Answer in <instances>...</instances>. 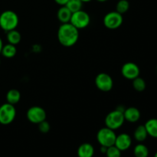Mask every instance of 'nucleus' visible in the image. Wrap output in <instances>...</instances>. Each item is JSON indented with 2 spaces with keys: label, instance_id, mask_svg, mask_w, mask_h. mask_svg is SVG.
Masks as SVG:
<instances>
[{
  "label": "nucleus",
  "instance_id": "1",
  "mask_svg": "<svg viewBox=\"0 0 157 157\" xmlns=\"http://www.w3.org/2000/svg\"><path fill=\"white\" fill-rule=\"evenodd\" d=\"M58 39L61 45L71 47L75 45L79 38V30L70 22L61 24L58 30Z\"/></svg>",
  "mask_w": 157,
  "mask_h": 157
},
{
  "label": "nucleus",
  "instance_id": "2",
  "mask_svg": "<svg viewBox=\"0 0 157 157\" xmlns=\"http://www.w3.org/2000/svg\"><path fill=\"white\" fill-rule=\"evenodd\" d=\"M18 21V15L14 11H4L0 15V28L6 32L16 29Z\"/></svg>",
  "mask_w": 157,
  "mask_h": 157
},
{
  "label": "nucleus",
  "instance_id": "3",
  "mask_svg": "<svg viewBox=\"0 0 157 157\" xmlns=\"http://www.w3.org/2000/svg\"><path fill=\"white\" fill-rule=\"evenodd\" d=\"M125 119L124 116V111L115 109L110 112L105 117V125L111 130H117L124 124Z\"/></svg>",
  "mask_w": 157,
  "mask_h": 157
},
{
  "label": "nucleus",
  "instance_id": "4",
  "mask_svg": "<svg viewBox=\"0 0 157 157\" xmlns=\"http://www.w3.org/2000/svg\"><path fill=\"white\" fill-rule=\"evenodd\" d=\"M116 137L117 135L114 130L107 127L101 128L97 133V140L100 145L106 147L114 145Z\"/></svg>",
  "mask_w": 157,
  "mask_h": 157
},
{
  "label": "nucleus",
  "instance_id": "5",
  "mask_svg": "<svg viewBox=\"0 0 157 157\" xmlns=\"http://www.w3.org/2000/svg\"><path fill=\"white\" fill-rule=\"evenodd\" d=\"M16 117V110L15 105L5 103L0 106V124L9 125L12 124Z\"/></svg>",
  "mask_w": 157,
  "mask_h": 157
},
{
  "label": "nucleus",
  "instance_id": "6",
  "mask_svg": "<svg viewBox=\"0 0 157 157\" xmlns=\"http://www.w3.org/2000/svg\"><path fill=\"white\" fill-rule=\"evenodd\" d=\"M90 15L87 12H86L85 11H83L82 9L72 13L71 18L70 20L71 24L75 26L78 30L87 28L90 25Z\"/></svg>",
  "mask_w": 157,
  "mask_h": 157
},
{
  "label": "nucleus",
  "instance_id": "7",
  "mask_svg": "<svg viewBox=\"0 0 157 157\" xmlns=\"http://www.w3.org/2000/svg\"><path fill=\"white\" fill-rule=\"evenodd\" d=\"M123 16L117 11L110 12L104 18V25L107 29L114 30L118 29L123 24Z\"/></svg>",
  "mask_w": 157,
  "mask_h": 157
},
{
  "label": "nucleus",
  "instance_id": "8",
  "mask_svg": "<svg viewBox=\"0 0 157 157\" xmlns=\"http://www.w3.org/2000/svg\"><path fill=\"white\" fill-rule=\"evenodd\" d=\"M26 117L29 122L35 124H38L42 121H45L47 114H46L45 110L42 107H39V106H34V107H30L27 110Z\"/></svg>",
  "mask_w": 157,
  "mask_h": 157
},
{
  "label": "nucleus",
  "instance_id": "9",
  "mask_svg": "<svg viewBox=\"0 0 157 157\" xmlns=\"http://www.w3.org/2000/svg\"><path fill=\"white\" fill-rule=\"evenodd\" d=\"M95 85L103 92H108L112 90L113 86V81L111 77L107 73H100L95 78Z\"/></svg>",
  "mask_w": 157,
  "mask_h": 157
},
{
  "label": "nucleus",
  "instance_id": "10",
  "mask_svg": "<svg viewBox=\"0 0 157 157\" xmlns=\"http://www.w3.org/2000/svg\"><path fill=\"white\" fill-rule=\"evenodd\" d=\"M140 70L139 66L133 62H127L121 67V74L123 76L128 80L135 79L140 76Z\"/></svg>",
  "mask_w": 157,
  "mask_h": 157
},
{
  "label": "nucleus",
  "instance_id": "11",
  "mask_svg": "<svg viewBox=\"0 0 157 157\" xmlns=\"http://www.w3.org/2000/svg\"><path fill=\"white\" fill-rule=\"evenodd\" d=\"M132 144V139L127 133H121L116 137L114 146L117 147L121 152L128 150Z\"/></svg>",
  "mask_w": 157,
  "mask_h": 157
},
{
  "label": "nucleus",
  "instance_id": "12",
  "mask_svg": "<svg viewBox=\"0 0 157 157\" xmlns=\"http://www.w3.org/2000/svg\"><path fill=\"white\" fill-rule=\"evenodd\" d=\"M124 116L125 121L130 123H136L140 118L141 113L139 109L136 107H130L128 108H125L124 111Z\"/></svg>",
  "mask_w": 157,
  "mask_h": 157
},
{
  "label": "nucleus",
  "instance_id": "13",
  "mask_svg": "<svg viewBox=\"0 0 157 157\" xmlns=\"http://www.w3.org/2000/svg\"><path fill=\"white\" fill-rule=\"evenodd\" d=\"M94 154V149L90 144L84 143L78 147V157H93Z\"/></svg>",
  "mask_w": 157,
  "mask_h": 157
},
{
  "label": "nucleus",
  "instance_id": "14",
  "mask_svg": "<svg viewBox=\"0 0 157 157\" xmlns=\"http://www.w3.org/2000/svg\"><path fill=\"white\" fill-rule=\"evenodd\" d=\"M72 12L65 6H61L57 12V18L62 24L70 22Z\"/></svg>",
  "mask_w": 157,
  "mask_h": 157
},
{
  "label": "nucleus",
  "instance_id": "15",
  "mask_svg": "<svg viewBox=\"0 0 157 157\" xmlns=\"http://www.w3.org/2000/svg\"><path fill=\"white\" fill-rule=\"evenodd\" d=\"M144 126L147 129L148 136L157 138V118H152L148 120Z\"/></svg>",
  "mask_w": 157,
  "mask_h": 157
},
{
  "label": "nucleus",
  "instance_id": "16",
  "mask_svg": "<svg viewBox=\"0 0 157 157\" xmlns=\"http://www.w3.org/2000/svg\"><path fill=\"white\" fill-rule=\"evenodd\" d=\"M21 99V94L17 89H11L6 94V101L9 104L15 105Z\"/></svg>",
  "mask_w": 157,
  "mask_h": 157
},
{
  "label": "nucleus",
  "instance_id": "17",
  "mask_svg": "<svg viewBox=\"0 0 157 157\" xmlns=\"http://www.w3.org/2000/svg\"><path fill=\"white\" fill-rule=\"evenodd\" d=\"M135 140L140 143H142L146 140V139L148 136V133H147V129H146L144 125H140L135 130L134 133H133Z\"/></svg>",
  "mask_w": 157,
  "mask_h": 157
},
{
  "label": "nucleus",
  "instance_id": "18",
  "mask_svg": "<svg viewBox=\"0 0 157 157\" xmlns=\"http://www.w3.org/2000/svg\"><path fill=\"white\" fill-rule=\"evenodd\" d=\"M21 35L19 32L14 29L11 30L9 32H7V41L9 44L16 45L21 41Z\"/></svg>",
  "mask_w": 157,
  "mask_h": 157
},
{
  "label": "nucleus",
  "instance_id": "19",
  "mask_svg": "<svg viewBox=\"0 0 157 157\" xmlns=\"http://www.w3.org/2000/svg\"><path fill=\"white\" fill-rule=\"evenodd\" d=\"M17 53V49L15 45L12 44H7L6 45H3L2 49L1 54L7 58H12L15 56Z\"/></svg>",
  "mask_w": 157,
  "mask_h": 157
},
{
  "label": "nucleus",
  "instance_id": "20",
  "mask_svg": "<svg viewBox=\"0 0 157 157\" xmlns=\"http://www.w3.org/2000/svg\"><path fill=\"white\" fill-rule=\"evenodd\" d=\"M133 154L135 157H148L149 149L144 144H139L134 147Z\"/></svg>",
  "mask_w": 157,
  "mask_h": 157
},
{
  "label": "nucleus",
  "instance_id": "21",
  "mask_svg": "<svg viewBox=\"0 0 157 157\" xmlns=\"http://www.w3.org/2000/svg\"><path fill=\"white\" fill-rule=\"evenodd\" d=\"M82 6L83 2L81 0H68L67 4L65 5L66 7H67L72 13L81 10V9H82Z\"/></svg>",
  "mask_w": 157,
  "mask_h": 157
},
{
  "label": "nucleus",
  "instance_id": "22",
  "mask_svg": "<svg viewBox=\"0 0 157 157\" xmlns=\"http://www.w3.org/2000/svg\"><path fill=\"white\" fill-rule=\"evenodd\" d=\"M133 87L136 91L143 92L146 89L147 84H146V81L139 76L133 80Z\"/></svg>",
  "mask_w": 157,
  "mask_h": 157
},
{
  "label": "nucleus",
  "instance_id": "23",
  "mask_svg": "<svg viewBox=\"0 0 157 157\" xmlns=\"http://www.w3.org/2000/svg\"><path fill=\"white\" fill-rule=\"evenodd\" d=\"M129 8H130V3L127 0H120L117 4L116 11L123 15L129 10Z\"/></svg>",
  "mask_w": 157,
  "mask_h": 157
},
{
  "label": "nucleus",
  "instance_id": "24",
  "mask_svg": "<svg viewBox=\"0 0 157 157\" xmlns=\"http://www.w3.org/2000/svg\"><path fill=\"white\" fill-rule=\"evenodd\" d=\"M105 154L107 157H121V151L117 147L113 145L111 146V147H107V152H106Z\"/></svg>",
  "mask_w": 157,
  "mask_h": 157
},
{
  "label": "nucleus",
  "instance_id": "25",
  "mask_svg": "<svg viewBox=\"0 0 157 157\" xmlns=\"http://www.w3.org/2000/svg\"><path fill=\"white\" fill-rule=\"evenodd\" d=\"M38 130H39V131L42 133H48L49 130H50L51 129L50 124H49L48 121H46V120L45 121H42V122H41L40 124H38Z\"/></svg>",
  "mask_w": 157,
  "mask_h": 157
},
{
  "label": "nucleus",
  "instance_id": "26",
  "mask_svg": "<svg viewBox=\"0 0 157 157\" xmlns=\"http://www.w3.org/2000/svg\"><path fill=\"white\" fill-rule=\"evenodd\" d=\"M67 1H68V0H55V2H56L57 4L59 5V6H65V5L67 4Z\"/></svg>",
  "mask_w": 157,
  "mask_h": 157
},
{
  "label": "nucleus",
  "instance_id": "27",
  "mask_svg": "<svg viewBox=\"0 0 157 157\" xmlns=\"http://www.w3.org/2000/svg\"><path fill=\"white\" fill-rule=\"evenodd\" d=\"M107 150V147H104V146H101V152L103 153H106Z\"/></svg>",
  "mask_w": 157,
  "mask_h": 157
},
{
  "label": "nucleus",
  "instance_id": "28",
  "mask_svg": "<svg viewBox=\"0 0 157 157\" xmlns=\"http://www.w3.org/2000/svg\"><path fill=\"white\" fill-rule=\"evenodd\" d=\"M2 47H3L2 40V38H0V54H1V52H2Z\"/></svg>",
  "mask_w": 157,
  "mask_h": 157
},
{
  "label": "nucleus",
  "instance_id": "29",
  "mask_svg": "<svg viewBox=\"0 0 157 157\" xmlns=\"http://www.w3.org/2000/svg\"><path fill=\"white\" fill-rule=\"evenodd\" d=\"M81 1L84 3V2H90L91 0H81Z\"/></svg>",
  "mask_w": 157,
  "mask_h": 157
},
{
  "label": "nucleus",
  "instance_id": "30",
  "mask_svg": "<svg viewBox=\"0 0 157 157\" xmlns=\"http://www.w3.org/2000/svg\"><path fill=\"white\" fill-rule=\"evenodd\" d=\"M97 1L100 2H107V0H97Z\"/></svg>",
  "mask_w": 157,
  "mask_h": 157
},
{
  "label": "nucleus",
  "instance_id": "31",
  "mask_svg": "<svg viewBox=\"0 0 157 157\" xmlns=\"http://www.w3.org/2000/svg\"><path fill=\"white\" fill-rule=\"evenodd\" d=\"M154 157H157V152L156 153H155V155H154Z\"/></svg>",
  "mask_w": 157,
  "mask_h": 157
},
{
  "label": "nucleus",
  "instance_id": "32",
  "mask_svg": "<svg viewBox=\"0 0 157 157\" xmlns=\"http://www.w3.org/2000/svg\"><path fill=\"white\" fill-rule=\"evenodd\" d=\"M156 74H157V66H156Z\"/></svg>",
  "mask_w": 157,
  "mask_h": 157
},
{
  "label": "nucleus",
  "instance_id": "33",
  "mask_svg": "<svg viewBox=\"0 0 157 157\" xmlns=\"http://www.w3.org/2000/svg\"><path fill=\"white\" fill-rule=\"evenodd\" d=\"M0 64H1V61H0Z\"/></svg>",
  "mask_w": 157,
  "mask_h": 157
}]
</instances>
